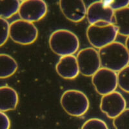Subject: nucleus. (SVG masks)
<instances>
[{"mask_svg": "<svg viewBox=\"0 0 129 129\" xmlns=\"http://www.w3.org/2000/svg\"><path fill=\"white\" fill-rule=\"evenodd\" d=\"M98 52L101 68L119 72L129 64V53L121 43L114 41Z\"/></svg>", "mask_w": 129, "mask_h": 129, "instance_id": "nucleus-1", "label": "nucleus"}, {"mask_svg": "<svg viewBox=\"0 0 129 129\" xmlns=\"http://www.w3.org/2000/svg\"><path fill=\"white\" fill-rule=\"evenodd\" d=\"M48 43L50 49L58 56H71L78 51L79 40L72 31L66 29H58L50 34Z\"/></svg>", "mask_w": 129, "mask_h": 129, "instance_id": "nucleus-2", "label": "nucleus"}, {"mask_svg": "<svg viewBox=\"0 0 129 129\" xmlns=\"http://www.w3.org/2000/svg\"><path fill=\"white\" fill-rule=\"evenodd\" d=\"M118 29L113 24L99 21L90 25L87 30V37L90 44L99 50L116 41Z\"/></svg>", "mask_w": 129, "mask_h": 129, "instance_id": "nucleus-3", "label": "nucleus"}, {"mask_svg": "<svg viewBox=\"0 0 129 129\" xmlns=\"http://www.w3.org/2000/svg\"><path fill=\"white\" fill-rule=\"evenodd\" d=\"M60 103L63 110L74 117L83 116L90 107L88 97L78 90H68L64 92L61 97Z\"/></svg>", "mask_w": 129, "mask_h": 129, "instance_id": "nucleus-4", "label": "nucleus"}, {"mask_svg": "<svg viewBox=\"0 0 129 129\" xmlns=\"http://www.w3.org/2000/svg\"><path fill=\"white\" fill-rule=\"evenodd\" d=\"M9 36L16 43L28 45L36 41L38 30L33 23L17 19L10 24Z\"/></svg>", "mask_w": 129, "mask_h": 129, "instance_id": "nucleus-5", "label": "nucleus"}, {"mask_svg": "<svg viewBox=\"0 0 129 129\" xmlns=\"http://www.w3.org/2000/svg\"><path fill=\"white\" fill-rule=\"evenodd\" d=\"M76 59L80 73L84 76L92 77L101 67L99 52L92 47L79 50Z\"/></svg>", "mask_w": 129, "mask_h": 129, "instance_id": "nucleus-6", "label": "nucleus"}, {"mask_svg": "<svg viewBox=\"0 0 129 129\" xmlns=\"http://www.w3.org/2000/svg\"><path fill=\"white\" fill-rule=\"evenodd\" d=\"M92 82L95 91L103 96L116 91L118 86L117 74L109 69L101 68L92 77Z\"/></svg>", "mask_w": 129, "mask_h": 129, "instance_id": "nucleus-7", "label": "nucleus"}, {"mask_svg": "<svg viewBox=\"0 0 129 129\" xmlns=\"http://www.w3.org/2000/svg\"><path fill=\"white\" fill-rule=\"evenodd\" d=\"M48 7L43 0H26L21 2L18 14L21 19L34 23L40 21L46 16Z\"/></svg>", "mask_w": 129, "mask_h": 129, "instance_id": "nucleus-8", "label": "nucleus"}, {"mask_svg": "<svg viewBox=\"0 0 129 129\" xmlns=\"http://www.w3.org/2000/svg\"><path fill=\"white\" fill-rule=\"evenodd\" d=\"M100 110L110 119H114L126 109V102L121 93L114 91L102 96Z\"/></svg>", "mask_w": 129, "mask_h": 129, "instance_id": "nucleus-9", "label": "nucleus"}, {"mask_svg": "<svg viewBox=\"0 0 129 129\" xmlns=\"http://www.w3.org/2000/svg\"><path fill=\"white\" fill-rule=\"evenodd\" d=\"M59 5L65 18L72 22H80L87 16V9L81 0H61Z\"/></svg>", "mask_w": 129, "mask_h": 129, "instance_id": "nucleus-10", "label": "nucleus"}, {"mask_svg": "<svg viewBox=\"0 0 129 129\" xmlns=\"http://www.w3.org/2000/svg\"><path fill=\"white\" fill-rule=\"evenodd\" d=\"M114 15V11L106 6L104 1L94 2L87 9V18L90 25H93L99 21H106L113 24Z\"/></svg>", "mask_w": 129, "mask_h": 129, "instance_id": "nucleus-11", "label": "nucleus"}, {"mask_svg": "<svg viewBox=\"0 0 129 129\" xmlns=\"http://www.w3.org/2000/svg\"><path fill=\"white\" fill-rule=\"evenodd\" d=\"M57 74L65 79H73L80 73L76 56L74 55L61 57L56 65Z\"/></svg>", "mask_w": 129, "mask_h": 129, "instance_id": "nucleus-12", "label": "nucleus"}, {"mask_svg": "<svg viewBox=\"0 0 129 129\" xmlns=\"http://www.w3.org/2000/svg\"><path fill=\"white\" fill-rule=\"evenodd\" d=\"M19 102V96L15 89L9 86L0 87V111L13 110Z\"/></svg>", "mask_w": 129, "mask_h": 129, "instance_id": "nucleus-13", "label": "nucleus"}, {"mask_svg": "<svg viewBox=\"0 0 129 129\" xmlns=\"http://www.w3.org/2000/svg\"><path fill=\"white\" fill-rule=\"evenodd\" d=\"M113 25L118 29V34L129 36V7L114 11Z\"/></svg>", "mask_w": 129, "mask_h": 129, "instance_id": "nucleus-14", "label": "nucleus"}, {"mask_svg": "<svg viewBox=\"0 0 129 129\" xmlns=\"http://www.w3.org/2000/svg\"><path fill=\"white\" fill-rule=\"evenodd\" d=\"M18 69L17 61L10 55L0 54V79L13 76Z\"/></svg>", "mask_w": 129, "mask_h": 129, "instance_id": "nucleus-15", "label": "nucleus"}, {"mask_svg": "<svg viewBox=\"0 0 129 129\" xmlns=\"http://www.w3.org/2000/svg\"><path fill=\"white\" fill-rule=\"evenodd\" d=\"M20 3L18 0H0V18L9 19L18 13Z\"/></svg>", "mask_w": 129, "mask_h": 129, "instance_id": "nucleus-16", "label": "nucleus"}, {"mask_svg": "<svg viewBox=\"0 0 129 129\" xmlns=\"http://www.w3.org/2000/svg\"><path fill=\"white\" fill-rule=\"evenodd\" d=\"M115 129H129V109H126L113 120Z\"/></svg>", "mask_w": 129, "mask_h": 129, "instance_id": "nucleus-17", "label": "nucleus"}, {"mask_svg": "<svg viewBox=\"0 0 129 129\" xmlns=\"http://www.w3.org/2000/svg\"><path fill=\"white\" fill-rule=\"evenodd\" d=\"M117 81L121 89L129 93V64L118 72Z\"/></svg>", "mask_w": 129, "mask_h": 129, "instance_id": "nucleus-18", "label": "nucleus"}, {"mask_svg": "<svg viewBox=\"0 0 129 129\" xmlns=\"http://www.w3.org/2000/svg\"><path fill=\"white\" fill-rule=\"evenodd\" d=\"M81 129H109V127L102 119L91 118L83 123Z\"/></svg>", "mask_w": 129, "mask_h": 129, "instance_id": "nucleus-19", "label": "nucleus"}, {"mask_svg": "<svg viewBox=\"0 0 129 129\" xmlns=\"http://www.w3.org/2000/svg\"><path fill=\"white\" fill-rule=\"evenodd\" d=\"M10 24L7 19L0 18V47L5 44L9 36Z\"/></svg>", "mask_w": 129, "mask_h": 129, "instance_id": "nucleus-20", "label": "nucleus"}, {"mask_svg": "<svg viewBox=\"0 0 129 129\" xmlns=\"http://www.w3.org/2000/svg\"><path fill=\"white\" fill-rule=\"evenodd\" d=\"M106 6L109 7L114 11L123 9L129 7V1H104Z\"/></svg>", "mask_w": 129, "mask_h": 129, "instance_id": "nucleus-21", "label": "nucleus"}, {"mask_svg": "<svg viewBox=\"0 0 129 129\" xmlns=\"http://www.w3.org/2000/svg\"><path fill=\"white\" fill-rule=\"evenodd\" d=\"M10 121L5 112L0 111V129H10Z\"/></svg>", "mask_w": 129, "mask_h": 129, "instance_id": "nucleus-22", "label": "nucleus"}, {"mask_svg": "<svg viewBox=\"0 0 129 129\" xmlns=\"http://www.w3.org/2000/svg\"><path fill=\"white\" fill-rule=\"evenodd\" d=\"M125 47H126V49H127L128 52L129 53V36H128L126 39V41H125Z\"/></svg>", "mask_w": 129, "mask_h": 129, "instance_id": "nucleus-23", "label": "nucleus"}]
</instances>
